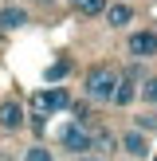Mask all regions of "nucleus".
I'll return each mask as SVG.
<instances>
[{
	"instance_id": "f257e3e1",
	"label": "nucleus",
	"mask_w": 157,
	"mask_h": 161,
	"mask_svg": "<svg viewBox=\"0 0 157 161\" xmlns=\"http://www.w3.org/2000/svg\"><path fill=\"white\" fill-rule=\"evenodd\" d=\"M114 86H118V71H110L106 63H98V67L86 71V94H90L94 102H110L114 98Z\"/></svg>"
},
{
	"instance_id": "f03ea898",
	"label": "nucleus",
	"mask_w": 157,
	"mask_h": 161,
	"mask_svg": "<svg viewBox=\"0 0 157 161\" xmlns=\"http://www.w3.org/2000/svg\"><path fill=\"white\" fill-rule=\"evenodd\" d=\"M59 142H63V149H71L75 157H78V153H90V130H86L78 118H75V122H71L67 130L59 134Z\"/></svg>"
},
{
	"instance_id": "7ed1b4c3",
	"label": "nucleus",
	"mask_w": 157,
	"mask_h": 161,
	"mask_svg": "<svg viewBox=\"0 0 157 161\" xmlns=\"http://www.w3.org/2000/svg\"><path fill=\"white\" fill-rule=\"evenodd\" d=\"M67 91H63V86H51V91H43V94H35V110L39 114H55V110H63L67 106Z\"/></svg>"
},
{
	"instance_id": "20e7f679",
	"label": "nucleus",
	"mask_w": 157,
	"mask_h": 161,
	"mask_svg": "<svg viewBox=\"0 0 157 161\" xmlns=\"http://www.w3.org/2000/svg\"><path fill=\"white\" fill-rule=\"evenodd\" d=\"M130 55H138V59L157 55V31H133L130 36Z\"/></svg>"
},
{
	"instance_id": "39448f33",
	"label": "nucleus",
	"mask_w": 157,
	"mask_h": 161,
	"mask_svg": "<svg viewBox=\"0 0 157 161\" xmlns=\"http://www.w3.org/2000/svg\"><path fill=\"white\" fill-rule=\"evenodd\" d=\"M24 126V106L16 98H4L0 102V130H20Z\"/></svg>"
},
{
	"instance_id": "423d86ee",
	"label": "nucleus",
	"mask_w": 157,
	"mask_h": 161,
	"mask_svg": "<svg viewBox=\"0 0 157 161\" xmlns=\"http://www.w3.org/2000/svg\"><path fill=\"white\" fill-rule=\"evenodd\" d=\"M118 146H122V153H130V157H145V153H149V142H145V134H141V130L122 134Z\"/></svg>"
},
{
	"instance_id": "0eeeda50",
	"label": "nucleus",
	"mask_w": 157,
	"mask_h": 161,
	"mask_svg": "<svg viewBox=\"0 0 157 161\" xmlns=\"http://www.w3.org/2000/svg\"><path fill=\"white\" fill-rule=\"evenodd\" d=\"M0 24H4V28H24V24H28V8L4 4V8H0Z\"/></svg>"
},
{
	"instance_id": "6e6552de",
	"label": "nucleus",
	"mask_w": 157,
	"mask_h": 161,
	"mask_svg": "<svg viewBox=\"0 0 157 161\" xmlns=\"http://www.w3.org/2000/svg\"><path fill=\"white\" fill-rule=\"evenodd\" d=\"M106 149H118V138L110 130H90V153H106Z\"/></svg>"
},
{
	"instance_id": "1a4fd4ad",
	"label": "nucleus",
	"mask_w": 157,
	"mask_h": 161,
	"mask_svg": "<svg viewBox=\"0 0 157 161\" xmlns=\"http://www.w3.org/2000/svg\"><path fill=\"white\" fill-rule=\"evenodd\" d=\"M102 12H106L110 28H122V24L133 20V8H130V4H110V8H102Z\"/></svg>"
},
{
	"instance_id": "9d476101",
	"label": "nucleus",
	"mask_w": 157,
	"mask_h": 161,
	"mask_svg": "<svg viewBox=\"0 0 157 161\" xmlns=\"http://www.w3.org/2000/svg\"><path fill=\"white\" fill-rule=\"evenodd\" d=\"M138 98L149 102V106H157V75H149V79H141V83H138Z\"/></svg>"
},
{
	"instance_id": "9b49d317",
	"label": "nucleus",
	"mask_w": 157,
	"mask_h": 161,
	"mask_svg": "<svg viewBox=\"0 0 157 161\" xmlns=\"http://www.w3.org/2000/svg\"><path fill=\"white\" fill-rule=\"evenodd\" d=\"M71 4L78 8L83 16H102V8H106V0H71Z\"/></svg>"
},
{
	"instance_id": "f8f14e48",
	"label": "nucleus",
	"mask_w": 157,
	"mask_h": 161,
	"mask_svg": "<svg viewBox=\"0 0 157 161\" xmlns=\"http://www.w3.org/2000/svg\"><path fill=\"white\" fill-rule=\"evenodd\" d=\"M24 161H55V153H51L47 146H31L28 153H24Z\"/></svg>"
},
{
	"instance_id": "ddd939ff",
	"label": "nucleus",
	"mask_w": 157,
	"mask_h": 161,
	"mask_svg": "<svg viewBox=\"0 0 157 161\" xmlns=\"http://www.w3.org/2000/svg\"><path fill=\"white\" fill-rule=\"evenodd\" d=\"M67 71H71V63H67V59H59V63H51V71H47V79L55 83V79H63Z\"/></svg>"
},
{
	"instance_id": "4468645a",
	"label": "nucleus",
	"mask_w": 157,
	"mask_h": 161,
	"mask_svg": "<svg viewBox=\"0 0 157 161\" xmlns=\"http://www.w3.org/2000/svg\"><path fill=\"white\" fill-rule=\"evenodd\" d=\"M138 126H145V130H157V114H145V118H141Z\"/></svg>"
},
{
	"instance_id": "2eb2a0df",
	"label": "nucleus",
	"mask_w": 157,
	"mask_h": 161,
	"mask_svg": "<svg viewBox=\"0 0 157 161\" xmlns=\"http://www.w3.org/2000/svg\"><path fill=\"white\" fill-rule=\"evenodd\" d=\"M75 161H102V157H98V153H78Z\"/></svg>"
}]
</instances>
